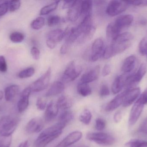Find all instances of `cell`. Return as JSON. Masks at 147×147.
I'll use <instances>...</instances> for the list:
<instances>
[{
	"label": "cell",
	"mask_w": 147,
	"mask_h": 147,
	"mask_svg": "<svg viewBox=\"0 0 147 147\" xmlns=\"http://www.w3.org/2000/svg\"><path fill=\"white\" fill-rule=\"evenodd\" d=\"M147 104V89L146 90L135 102L131 109L129 119V126L134 125L142 113L145 104Z\"/></svg>",
	"instance_id": "1"
},
{
	"label": "cell",
	"mask_w": 147,
	"mask_h": 147,
	"mask_svg": "<svg viewBox=\"0 0 147 147\" xmlns=\"http://www.w3.org/2000/svg\"><path fill=\"white\" fill-rule=\"evenodd\" d=\"M78 26L82 33L80 42L87 41L93 37L96 32V27L93 24L92 14L84 17Z\"/></svg>",
	"instance_id": "2"
},
{
	"label": "cell",
	"mask_w": 147,
	"mask_h": 147,
	"mask_svg": "<svg viewBox=\"0 0 147 147\" xmlns=\"http://www.w3.org/2000/svg\"><path fill=\"white\" fill-rule=\"evenodd\" d=\"M18 121L16 118L6 116L0 119V136L10 137L16 129Z\"/></svg>",
	"instance_id": "3"
},
{
	"label": "cell",
	"mask_w": 147,
	"mask_h": 147,
	"mask_svg": "<svg viewBox=\"0 0 147 147\" xmlns=\"http://www.w3.org/2000/svg\"><path fill=\"white\" fill-rule=\"evenodd\" d=\"M86 138L98 145L104 146H112L115 142L113 136L106 133H89L86 135Z\"/></svg>",
	"instance_id": "4"
},
{
	"label": "cell",
	"mask_w": 147,
	"mask_h": 147,
	"mask_svg": "<svg viewBox=\"0 0 147 147\" xmlns=\"http://www.w3.org/2000/svg\"><path fill=\"white\" fill-rule=\"evenodd\" d=\"M82 71L81 66L76 65L74 61H71L64 71L62 80L66 83L72 82L80 75Z\"/></svg>",
	"instance_id": "5"
},
{
	"label": "cell",
	"mask_w": 147,
	"mask_h": 147,
	"mask_svg": "<svg viewBox=\"0 0 147 147\" xmlns=\"http://www.w3.org/2000/svg\"><path fill=\"white\" fill-rule=\"evenodd\" d=\"M51 72V69L49 67L42 76L33 83L29 86L32 92H40L45 89L49 85Z\"/></svg>",
	"instance_id": "6"
},
{
	"label": "cell",
	"mask_w": 147,
	"mask_h": 147,
	"mask_svg": "<svg viewBox=\"0 0 147 147\" xmlns=\"http://www.w3.org/2000/svg\"><path fill=\"white\" fill-rule=\"evenodd\" d=\"M128 6L127 1H111L106 8V12L110 16H116L123 13Z\"/></svg>",
	"instance_id": "7"
},
{
	"label": "cell",
	"mask_w": 147,
	"mask_h": 147,
	"mask_svg": "<svg viewBox=\"0 0 147 147\" xmlns=\"http://www.w3.org/2000/svg\"><path fill=\"white\" fill-rule=\"evenodd\" d=\"M64 31L61 29H55L50 31L47 35L46 44L50 49L55 48L59 42L64 38Z\"/></svg>",
	"instance_id": "8"
},
{
	"label": "cell",
	"mask_w": 147,
	"mask_h": 147,
	"mask_svg": "<svg viewBox=\"0 0 147 147\" xmlns=\"http://www.w3.org/2000/svg\"><path fill=\"white\" fill-rule=\"evenodd\" d=\"M103 41L100 38L96 39L92 43L90 60L92 62L97 61L103 54L104 51Z\"/></svg>",
	"instance_id": "9"
},
{
	"label": "cell",
	"mask_w": 147,
	"mask_h": 147,
	"mask_svg": "<svg viewBox=\"0 0 147 147\" xmlns=\"http://www.w3.org/2000/svg\"><path fill=\"white\" fill-rule=\"evenodd\" d=\"M126 90V94L123 98L122 105L123 107L127 108L132 105L140 95L141 90L140 88H134L131 89Z\"/></svg>",
	"instance_id": "10"
},
{
	"label": "cell",
	"mask_w": 147,
	"mask_h": 147,
	"mask_svg": "<svg viewBox=\"0 0 147 147\" xmlns=\"http://www.w3.org/2000/svg\"><path fill=\"white\" fill-rule=\"evenodd\" d=\"M82 137V133L78 131H74L68 135L55 147H68L78 142Z\"/></svg>",
	"instance_id": "11"
},
{
	"label": "cell",
	"mask_w": 147,
	"mask_h": 147,
	"mask_svg": "<svg viewBox=\"0 0 147 147\" xmlns=\"http://www.w3.org/2000/svg\"><path fill=\"white\" fill-rule=\"evenodd\" d=\"M32 92L30 87L26 88L22 92L20 100L17 104V108L20 113L24 112L29 106V97Z\"/></svg>",
	"instance_id": "12"
},
{
	"label": "cell",
	"mask_w": 147,
	"mask_h": 147,
	"mask_svg": "<svg viewBox=\"0 0 147 147\" xmlns=\"http://www.w3.org/2000/svg\"><path fill=\"white\" fill-rule=\"evenodd\" d=\"M129 74L123 73L116 77L111 86V91L113 94H118L125 88L127 78Z\"/></svg>",
	"instance_id": "13"
},
{
	"label": "cell",
	"mask_w": 147,
	"mask_h": 147,
	"mask_svg": "<svg viewBox=\"0 0 147 147\" xmlns=\"http://www.w3.org/2000/svg\"><path fill=\"white\" fill-rule=\"evenodd\" d=\"M43 122L42 119L35 117L30 120L26 126V131L28 133H34L40 132L43 128Z\"/></svg>",
	"instance_id": "14"
},
{
	"label": "cell",
	"mask_w": 147,
	"mask_h": 147,
	"mask_svg": "<svg viewBox=\"0 0 147 147\" xmlns=\"http://www.w3.org/2000/svg\"><path fill=\"white\" fill-rule=\"evenodd\" d=\"M100 71V66H95L93 69L82 75L80 78V82L89 84L97 80L99 77Z\"/></svg>",
	"instance_id": "15"
},
{
	"label": "cell",
	"mask_w": 147,
	"mask_h": 147,
	"mask_svg": "<svg viewBox=\"0 0 147 147\" xmlns=\"http://www.w3.org/2000/svg\"><path fill=\"white\" fill-rule=\"evenodd\" d=\"M121 30L115 24L114 22H110L106 27V35L107 41L112 43L121 33Z\"/></svg>",
	"instance_id": "16"
},
{
	"label": "cell",
	"mask_w": 147,
	"mask_h": 147,
	"mask_svg": "<svg viewBox=\"0 0 147 147\" xmlns=\"http://www.w3.org/2000/svg\"><path fill=\"white\" fill-rule=\"evenodd\" d=\"M59 108L57 103L51 101L47 106L45 114V121L49 122L53 120L58 114Z\"/></svg>",
	"instance_id": "17"
},
{
	"label": "cell",
	"mask_w": 147,
	"mask_h": 147,
	"mask_svg": "<svg viewBox=\"0 0 147 147\" xmlns=\"http://www.w3.org/2000/svg\"><path fill=\"white\" fill-rule=\"evenodd\" d=\"M126 90H124L123 92L119 93L115 98H113L106 105L105 108V110L106 112H111L122 105L123 103V98L126 94Z\"/></svg>",
	"instance_id": "18"
},
{
	"label": "cell",
	"mask_w": 147,
	"mask_h": 147,
	"mask_svg": "<svg viewBox=\"0 0 147 147\" xmlns=\"http://www.w3.org/2000/svg\"><path fill=\"white\" fill-rule=\"evenodd\" d=\"M134 19V16L132 15H123L118 16L114 22L122 30L123 28L129 26L133 22Z\"/></svg>",
	"instance_id": "19"
},
{
	"label": "cell",
	"mask_w": 147,
	"mask_h": 147,
	"mask_svg": "<svg viewBox=\"0 0 147 147\" xmlns=\"http://www.w3.org/2000/svg\"><path fill=\"white\" fill-rule=\"evenodd\" d=\"M136 58L134 55H130L126 58L123 63L121 71L123 73L132 72L135 67Z\"/></svg>",
	"instance_id": "20"
},
{
	"label": "cell",
	"mask_w": 147,
	"mask_h": 147,
	"mask_svg": "<svg viewBox=\"0 0 147 147\" xmlns=\"http://www.w3.org/2000/svg\"><path fill=\"white\" fill-rule=\"evenodd\" d=\"M58 137L56 136L45 135L41 133L34 142L33 147H46Z\"/></svg>",
	"instance_id": "21"
},
{
	"label": "cell",
	"mask_w": 147,
	"mask_h": 147,
	"mask_svg": "<svg viewBox=\"0 0 147 147\" xmlns=\"http://www.w3.org/2000/svg\"><path fill=\"white\" fill-rule=\"evenodd\" d=\"M65 89L63 83L60 81H56L51 85L46 93V96L51 97L57 96L62 93Z\"/></svg>",
	"instance_id": "22"
},
{
	"label": "cell",
	"mask_w": 147,
	"mask_h": 147,
	"mask_svg": "<svg viewBox=\"0 0 147 147\" xmlns=\"http://www.w3.org/2000/svg\"><path fill=\"white\" fill-rule=\"evenodd\" d=\"M20 90V87L19 85H13L8 86L4 90L5 100L7 102L12 101L18 94Z\"/></svg>",
	"instance_id": "23"
},
{
	"label": "cell",
	"mask_w": 147,
	"mask_h": 147,
	"mask_svg": "<svg viewBox=\"0 0 147 147\" xmlns=\"http://www.w3.org/2000/svg\"><path fill=\"white\" fill-rule=\"evenodd\" d=\"M77 2L76 5L68 9L67 13V17L69 20L74 22L77 20L80 16V3Z\"/></svg>",
	"instance_id": "24"
},
{
	"label": "cell",
	"mask_w": 147,
	"mask_h": 147,
	"mask_svg": "<svg viewBox=\"0 0 147 147\" xmlns=\"http://www.w3.org/2000/svg\"><path fill=\"white\" fill-rule=\"evenodd\" d=\"M57 104L59 108L68 109L72 107L73 102L69 97L62 96L58 99Z\"/></svg>",
	"instance_id": "25"
},
{
	"label": "cell",
	"mask_w": 147,
	"mask_h": 147,
	"mask_svg": "<svg viewBox=\"0 0 147 147\" xmlns=\"http://www.w3.org/2000/svg\"><path fill=\"white\" fill-rule=\"evenodd\" d=\"M93 3L91 1H84L80 2V16H85L91 14Z\"/></svg>",
	"instance_id": "26"
},
{
	"label": "cell",
	"mask_w": 147,
	"mask_h": 147,
	"mask_svg": "<svg viewBox=\"0 0 147 147\" xmlns=\"http://www.w3.org/2000/svg\"><path fill=\"white\" fill-rule=\"evenodd\" d=\"M134 38V35L131 33L128 32H124L120 34L113 43L132 44Z\"/></svg>",
	"instance_id": "27"
},
{
	"label": "cell",
	"mask_w": 147,
	"mask_h": 147,
	"mask_svg": "<svg viewBox=\"0 0 147 147\" xmlns=\"http://www.w3.org/2000/svg\"><path fill=\"white\" fill-rule=\"evenodd\" d=\"M77 91L80 96L85 97L91 94L92 89L89 84L80 82L77 85Z\"/></svg>",
	"instance_id": "28"
},
{
	"label": "cell",
	"mask_w": 147,
	"mask_h": 147,
	"mask_svg": "<svg viewBox=\"0 0 147 147\" xmlns=\"http://www.w3.org/2000/svg\"><path fill=\"white\" fill-rule=\"evenodd\" d=\"M74 118L73 113L69 110L63 112L59 117L58 122L66 125L67 123L71 121Z\"/></svg>",
	"instance_id": "29"
},
{
	"label": "cell",
	"mask_w": 147,
	"mask_h": 147,
	"mask_svg": "<svg viewBox=\"0 0 147 147\" xmlns=\"http://www.w3.org/2000/svg\"><path fill=\"white\" fill-rule=\"evenodd\" d=\"M59 2V1H56L42 7L40 12V15H46L54 11L57 8Z\"/></svg>",
	"instance_id": "30"
},
{
	"label": "cell",
	"mask_w": 147,
	"mask_h": 147,
	"mask_svg": "<svg viewBox=\"0 0 147 147\" xmlns=\"http://www.w3.org/2000/svg\"><path fill=\"white\" fill-rule=\"evenodd\" d=\"M92 118L91 112L87 109H85L80 114L79 120L81 123L86 125H88L90 123Z\"/></svg>",
	"instance_id": "31"
},
{
	"label": "cell",
	"mask_w": 147,
	"mask_h": 147,
	"mask_svg": "<svg viewBox=\"0 0 147 147\" xmlns=\"http://www.w3.org/2000/svg\"><path fill=\"white\" fill-rule=\"evenodd\" d=\"M45 20L44 17L39 16L34 20L31 24V27L34 30H39L45 26Z\"/></svg>",
	"instance_id": "32"
},
{
	"label": "cell",
	"mask_w": 147,
	"mask_h": 147,
	"mask_svg": "<svg viewBox=\"0 0 147 147\" xmlns=\"http://www.w3.org/2000/svg\"><path fill=\"white\" fill-rule=\"evenodd\" d=\"M125 146L127 147H147V142L142 140L134 139L127 142Z\"/></svg>",
	"instance_id": "33"
},
{
	"label": "cell",
	"mask_w": 147,
	"mask_h": 147,
	"mask_svg": "<svg viewBox=\"0 0 147 147\" xmlns=\"http://www.w3.org/2000/svg\"><path fill=\"white\" fill-rule=\"evenodd\" d=\"M35 69L34 67H30L22 70L18 74V77L20 79H26L31 77L34 75Z\"/></svg>",
	"instance_id": "34"
},
{
	"label": "cell",
	"mask_w": 147,
	"mask_h": 147,
	"mask_svg": "<svg viewBox=\"0 0 147 147\" xmlns=\"http://www.w3.org/2000/svg\"><path fill=\"white\" fill-rule=\"evenodd\" d=\"M25 36L20 32H15L9 35V39L14 43H20L24 40Z\"/></svg>",
	"instance_id": "35"
},
{
	"label": "cell",
	"mask_w": 147,
	"mask_h": 147,
	"mask_svg": "<svg viewBox=\"0 0 147 147\" xmlns=\"http://www.w3.org/2000/svg\"><path fill=\"white\" fill-rule=\"evenodd\" d=\"M139 51L142 56H146L147 54V38H143L139 45Z\"/></svg>",
	"instance_id": "36"
},
{
	"label": "cell",
	"mask_w": 147,
	"mask_h": 147,
	"mask_svg": "<svg viewBox=\"0 0 147 147\" xmlns=\"http://www.w3.org/2000/svg\"><path fill=\"white\" fill-rule=\"evenodd\" d=\"M61 18L57 15L52 16L47 20V24L49 27H53L58 24L60 22Z\"/></svg>",
	"instance_id": "37"
},
{
	"label": "cell",
	"mask_w": 147,
	"mask_h": 147,
	"mask_svg": "<svg viewBox=\"0 0 147 147\" xmlns=\"http://www.w3.org/2000/svg\"><path fill=\"white\" fill-rule=\"evenodd\" d=\"M21 6V1L18 0H13L9 1V9L11 12L18 10Z\"/></svg>",
	"instance_id": "38"
},
{
	"label": "cell",
	"mask_w": 147,
	"mask_h": 147,
	"mask_svg": "<svg viewBox=\"0 0 147 147\" xmlns=\"http://www.w3.org/2000/svg\"><path fill=\"white\" fill-rule=\"evenodd\" d=\"M106 126V121L104 119L98 118L96 120L95 128L96 130L102 131L105 129Z\"/></svg>",
	"instance_id": "39"
},
{
	"label": "cell",
	"mask_w": 147,
	"mask_h": 147,
	"mask_svg": "<svg viewBox=\"0 0 147 147\" xmlns=\"http://www.w3.org/2000/svg\"><path fill=\"white\" fill-rule=\"evenodd\" d=\"M36 107L38 110H43L46 108L47 101L43 98H39L36 102Z\"/></svg>",
	"instance_id": "40"
},
{
	"label": "cell",
	"mask_w": 147,
	"mask_h": 147,
	"mask_svg": "<svg viewBox=\"0 0 147 147\" xmlns=\"http://www.w3.org/2000/svg\"><path fill=\"white\" fill-rule=\"evenodd\" d=\"M129 5L136 7H146L147 6V0L143 1H127Z\"/></svg>",
	"instance_id": "41"
},
{
	"label": "cell",
	"mask_w": 147,
	"mask_h": 147,
	"mask_svg": "<svg viewBox=\"0 0 147 147\" xmlns=\"http://www.w3.org/2000/svg\"><path fill=\"white\" fill-rule=\"evenodd\" d=\"M9 1H5L0 4V17L6 14L9 9Z\"/></svg>",
	"instance_id": "42"
},
{
	"label": "cell",
	"mask_w": 147,
	"mask_h": 147,
	"mask_svg": "<svg viewBox=\"0 0 147 147\" xmlns=\"http://www.w3.org/2000/svg\"><path fill=\"white\" fill-rule=\"evenodd\" d=\"M110 94L109 89L106 84H102L101 85L99 90V95L100 96L105 97L109 96Z\"/></svg>",
	"instance_id": "43"
},
{
	"label": "cell",
	"mask_w": 147,
	"mask_h": 147,
	"mask_svg": "<svg viewBox=\"0 0 147 147\" xmlns=\"http://www.w3.org/2000/svg\"><path fill=\"white\" fill-rule=\"evenodd\" d=\"M11 141V136L3 137V139H0V147H10Z\"/></svg>",
	"instance_id": "44"
},
{
	"label": "cell",
	"mask_w": 147,
	"mask_h": 147,
	"mask_svg": "<svg viewBox=\"0 0 147 147\" xmlns=\"http://www.w3.org/2000/svg\"><path fill=\"white\" fill-rule=\"evenodd\" d=\"M7 70V66L4 56H0V72H5Z\"/></svg>",
	"instance_id": "45"
},
{
	"label": "cell",
	"mask_w": 147,
	"mask_h": 147,
	"mask_svg": "<svg viewBox=\"0 0 147 147\" xmlns=\"http://www.w3.org/2000/svg\"><path fill=\"white\" fill-rule=\"evenodd\" d=\"M78 1H64L63 3L62 8L63 9H69L74 7Z\"/></svg>",
	"instance_id": "46"
},
{
	"label": "cell",
	"mask_w": 147,
	"mask_h": 147,
	"mask_svg": "<svg viewBox=\"0 0 147 147\" xmlns=\"http://www.w3.org/2000/svg\"><path fill=\"white\" fill-rule=\"evenodd\" d=\"M31 53L32 58L35 60H38L40 58V51L38 48L36 47H33L31 50Z\"/></svg>",
	"instance_id": "47"
},
{
	"label": "cell",
	"mask_w": 147,
	"mask_h": 147,
	"mask_svg": "<svg viewBox=\"0 0 147 147\" xmlns=\"http://www.w3.org/2000/svg\"><path fill=\"white\" fill-rule=\"evenodd\" d=\"M139 131L142 133L147 134V117L140 125Z\"/></svg>",
	"instance_id": "48"
},
{
	"label": "cell",
	"mask_w": 147,
	"mask_h": 147,
	"mask_svg": "<svg viewBox=\"0 0 147 147\" xmlns=\"http://www.w3.org/2000/svg\"><path fill=\"white\" fill-rule=\"evenodd\" d=\"M111 67L109 64H105L104 66L102 71V75L104 77H106L110 74L111 72Z\"/></svg>",
	"instance_id": "49"
},
{
	"label": "cell",
	"mask_w": 147,
	"mask_h": 147,
	"mask_svg": "<svg viewBox=\"0 0 147 147\" xmlns=\"http://www.w3.org/2000/svg\"><path fill=\"white\" fill-rule=\"evenodd\" d=\"M70 44L67 42H65L64 44H63V45L60 48V52L61 54H66L69 50Z\"/></svg>",
	"instance_id": "50"
},
{
	"label": "cell",
	"mask_w": 147,
	"mask_h": 147,
	"mask_svg": "<svg viewBox=\"0 0 147 147\" xmlns=\"http://www.w3.org/2000/svg\"><path fill=\"white\" fill-rule=\"evenodd\" d=\"M122 115L121 111H118L115 113L114 116V120L115 122L118 123L121 120Z\"/></svg>",
	"instance_id": "51"
},
{
	"label": "cell",
	"mask_w": 147,
	"mask_h": 147,
	"mask_svg": "<svg viewBox=\"0 0 147 147\" xmlns=\"http://www.w3.org/2000/svg\"><path fill=\"white\" fill-rule=\"evenodd\" d=\"M30 143L28 140H26L21 143L18 147H29Z\"/></svg>",
	"instance_id": "52"
},
{
	"label": "cell",
	"mask_w": 147,
	"mask_h": 147,
	"mask_svg": "<svg viewBox=\"0 0 147 147\" xmlns=\"http://www.w3.org/2000/svg\"><path fill=\"white\" fill-rule=\"evenodd\" d=\"M3 92L0 90V101L3 99Z\"/></svg>",
	"instance_id": "53"
},
{
	"label": "cell",
	"mask_w": 147,
	"mask_h": 147,
	"mask_svg": "<svg viewBox=\"0 0 147 147\" xmlns=\"http://www.w3.org/2000/svg\"><path fill=\"white\" fill-rule=\"evenodd\" d=\"M75 147H89L88 146H85V145H83V146H78Z\"/></svg>",
	"instance_id": "54"
},
{
	"label": "cell",
	"mask_w": 147,
	"mask_h": 147,
	"mask_svg": "<svg viewBox=\"0 0 147 147\" xmlns=\"http://www.w3.org/2000/svg\"><path fill=\"white\" fill-rule=\"evenodd\" d=\"M146 56L147 58V54Z\"/></svg>",
	"instance_id": "55"
}]
</instances>
